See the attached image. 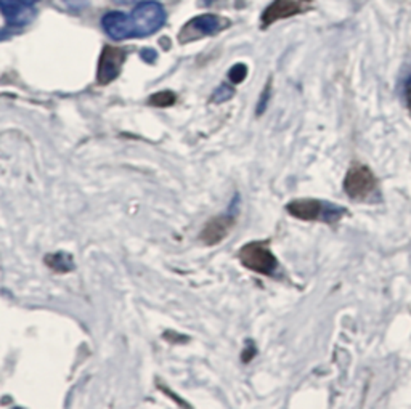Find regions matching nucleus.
I'll use <instances>...</instances> for the list:
<instances>
[{"instance_id": "obj_4", "label": "nucleus", "mask_w": 411, "mask_h": 409, "mask_svg": "<svg viewBox=\"0 0 411 409\" xmlns=\"http://www.w3.org/2000/svg\"><path fill=\"white\" fill-rule=\"evenodd\" d=\"M344 191L353 201H366L376 193L377 180L368 165L353 162L344 177Z\"/></svg>"}, {"instance_id": "obj_12", "label": "nucleus", "mask_w": 411, "mask_h": 409, "mask_svg": "<svg viewBox=\"0 0 411 409\" xmlns=\"http://www.w3.org/2000/svg\"><path fill=\"white\" fill-rule=\"evenodd\" d=\"M235 95V90H233V87H230L227 84H223L220 86L218 88H215V92L212 93V103H217V105H220V103H225V101H228L231 97Z\"/></svg>"}, {"instance_id": "obj_11", "label": "nucleus", "mask_w": 411, "mask_h": 409, "mask_svg": "<svg viewBox=\"0 0 411 409\" xmlns=\"http://www.w3.org/2000/svg\"><path fill=\"white\" fill-rule=\"evenodd\" d=\"M45 264H47L54 271H60V273H68L74 268L73 257L64 252L47 255V257H45Z\"/></svg>"}, {"instance_id": "obj_1", "label": "nucleus", "mask_w": 411, "mask_h": 409, "mask_svg": "<svg viewBox=\"0 0 411 409\" xmlns=\"http://www.w3.org/2000/svg\"><path fill=\"white\" fill-rule=\"evenodd\" d=\"M288 214L294 219L302 222H323V223H338L344 215H347V209L336 204L313 200V197H302L286 204Z\"/></svg>"}, {"instance_id": "obj_5", "label": "nucleus", "mask_w": 411, "mask_h": 409, "mask_svg": "<svg viewBox=\"0 0 411 409\" xmlns=\"http://www.w3.org/2000/svg\"><path fill=\"white\" fill-rule=\"evenodd\" d=\"M0 14L5 18V31H16L28 26L36 11L23 0H0Z\"/></svg>"}, {"instance_id": "obj_2", "label": "nucleus", "mask_w": 411, "mask_h": 409, "mask_svg": "<svg viewBox=\"0 0 411 409\" xmlns=\"http://www.w3.org/2000/svg\"><path fill=\"white\" fill-rule=\"evenodd\" d=\"M167 20L166 9L158 0H141L131 14L133 39L153 36L164 26Z\"/></svg>"}, {"instance_id": "obj_10", "label": "nucleus", "mask_w": 411, "mask_h": 409, "mask_svg": "<svg viewBox=\"0 0 411 409\" xmlns=\"http://www.w3.org/2000/svg\"><path fill=\"white\" fill-rule=\"evenodd\" d=\"M222 29V20L217 15L206 14L201 16L193 18V20L186 24L183 31H193V36L190 39H195L196 36H210L215 34Z\"/></svg>"}, {"instance_id": "obj_7", "label": "nucleus", "mask_w": 411, "mask_h": 409, "mask_svg": "<svg viewBox=\"0 0 411 409\" xmlns=\"http://www.w3.org/2000/svg\"><path fill=\"white\" fill-rule=\"evenodd\" d=\"M124 60H126V53L122 52L121 48L106 47L105 50H103L101 58L98 63V74H96L100 84H108V82H111L118 78Z\"/></svg>"}, {"instance_id": "obj_6", "label": "nucleus", "mask_w": 411, "mask_h": 409, "mask_svg": "<svg viewBox=\"0 0 411 409\" xmlns=\"http://www.w3.org/2000/svg\"><path fill=\"white\" fill-rule=\"evenodd\" d=\"M101 26L105 33L114 41H127L133 39L131 15L124 11H108L101 18Z\"/></svg>"}, {"instance_id": "obj_16", "label": "nucleus", "mask_w": 411, "mask_h": 409, "mask_svg": "<svg viewBox=\"0 0 411 409\" xmlns=\"http://www.w3.org/2000/svg\"><path fill=\"white\" fill-rule=\"evenodd\" d=\"M405 98H407V106H408V111L411 114V78L408 79L407 86H405Z\"/></svg>"}, {"instance_id": "obj_17", "label": "nucleus", "mask_w": 411, "mask_h": 409, "mask_svg": "<svg viewBox=\"0 0 411 409\" xmlns=\"http://www.w3.org/2000/svg\"><path fill=\"white\" fill-rule=\"evenodd\" d=\"M244 351H246V353H243V361H244V363H249L250 360H253V356L255 355V348H254V345L250 343V347H248V348L244 350Z\"/></svg>"}, {"instance_id": "obj_15", "label": "nucleus", "mask_w": 411, "mask_h": 409, "mask_svg": "<svg viewBox=\"0 0 411 409\" xmlns=\"http://www.w3.org/2000/svg\"><path fill=\"white\" fill-rule=\"evenodd\" d=\"M268 100H270V82L267 84V87H265V90H263V93H262V97H260V101H259V106H257V114H260L265 111V108H267V105H268Z\"/></svg>"}, {"instance_id": "obj_13", "label": "nucleus", "mask_w": 411, "mask_h": 409, "mask_svg": "<svg viewBox=\"0 0 411 409\" xmlns=\"http://www.w3.org/2000/svg\"><path fill=\"white\" fill-rule=\"evenodd\" d=\"M150 103L153 106H171L176 103V95L172 92H158L150 98Z\"/></svg>"}, {"instance_id": "obj_3", "label": "nucleus", "mask_w": 411, "mask_h": 409, "mask_svg": "<svg viewBox=\"0 0 411 409\" xmlns=\"http://www.w3.org/2000/svg\"><path fill=\"white\" fill-rule=\"evenodd\" d=\"M241 265L248 270L263 274V276H272L278 268V260L270 251L268 242L265 241H253L243 246L238 252Z\"/></svg>"}, {"instance_id": "obj_9", "label": "nucleus", "mask_w": 411, "mask_h": 409, "mask_svg": "<svg viewBox=\"0 0 411 409\" xmlns=\"http://www.w3.org/2000/svg\"><path fill=\"white\" fill-rule=\"evenodd\" d=\"M300 11H302L300 4L295 2V0H275V2L263 11L262 23L263 26H268V24L283 20V18L298 15Z\"/></svg>"}, {"instance_id": "obj_18", "label": "nucleus", "mask_w": 411, "mask_h": 409, "mask_svg": "<svg viewBox=\"0 0 411 409\" xmlns=\"http://www.w3.org/2000/svg\"><path fill=\"white\" fill-rule=\"evenodd\" d=\"M23 2H26L28 5H31V7H34V5L39 2V0H23Z\"/></svg>"}, {"instance_id": "obj_8", "label": "nucleus", "mask_w": 411, "mask_h": 409, "mask_svg": "<svg viewBox=\"0 0 411 409\" xmlns=\"http://www.w3.org/2000/svg\"><path fill=\"white\" fill-rule=\"evenodd\" d=\"M235 225V217L230 214L218 215L215 219H212L201 233V239L208 246H215L217 242H220L225 236L230 233V229Z\"/></svg>"}, {"instance_id": "obj_14", "label": "nucleus", "mask_w": 411, "mask_h": 409, "mask_svg": "<svg viewBox=\"0 0 411 409\" xmlns=\"http://www.w3.org/2000/svg\"><path fill=\"white\" fill-rule=\"evenodd\" d=\"M248 76V68L246 65H235L233 68L230 69L228 73V79L233 82V84H240L244 79H246Z\"/></svg>"}]
</instances>
